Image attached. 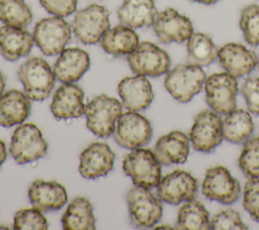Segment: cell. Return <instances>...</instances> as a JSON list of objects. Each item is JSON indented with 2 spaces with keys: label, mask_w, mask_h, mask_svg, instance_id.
<instances>
[{
  "label": "cell",
  "mask_w": 259,
  "mask_h": 230,
  "mask_svg": "<svg viewBox=\"0 0 259 230\" xmlns=\"http://www.w3.org/2000/svg\"><path fill=\"white\" fill-rule=\"evenodd\" d=\"M24 93L30 100L46 99L55 85V73L49 63L39 57H32L22 63L17 72Z\"/></svg>",
  "instance_id": "1"
},
{
  "label": "cell",
  "mask_w": 259,
  "mask_h": 230,
  "mask_svg": "<svg viewBox=\"0 0 259 230\" xmlns=\"http://www.w3.org/2000/svg\"><path fill=\"white\" fill-rule=\"evenodd\" d=\"M84 114L87 128L95 136L107 138L113 134L117 119L121 114V103L116 98L100 94L85 105Z\"/></svg>",
  "instance_id": "2"
},
{
  "label": "cell",
  "mask_w": 259,
  "mask_h": 230,
  "mask_svg": "<svg viewBox=\"0 0 259 230\" xmlns=\"http://www.w3.org/2000/svg\"><path fill=\"white\" fill-rule=\"evenodd\" d=\"M124 173L130 176L137 186L152 188L161 179V163L150 149L136 148L122 161Z\"/></svg>",
  "instance_id": "3"
},
{
  "label": "cell",
  "mask_w": 259,
  "mask_h": 230,
  "mask_svg": "<svg viewBox=\"0 0 259 230\" xmlns=\"http://www.w3.org/2000/svg\"><path fill=\"white\" fill-rule=\"evenodd\" d=\"M204 82L205 73L201 67L180 64L167 72L164 85L176 100L185 103L201 90Z\"/></svg>",
  "instance_id": "4"
},
{
  "label": "cell",
  "mask_w": 259,
  "mask_h": 230,
  "mask_svg": "<svg viewBox=\"0 0 259 230\" xmlns=\"http://www.w3.org/2000/svg\"><path fill=\"white\" fill-rule=\"evenodd\" d=\"M109 28V11L99 4H91L77 11L72 22V30L84 45L96 44Z\"/></svg>",
  "instance_id": "5"
},
{
  "label": "cell",
  "mask_w": 259,
  "mask_h": 230,
  "mask_svg": "<svg viewBox=\"0 0 259 230\" xmlns=\"http://www.w3.org/2000/svg\"><path fill=\"white\" fill-rule=\"evenodd\" d=\"M9 151L16 163L26 164L44 157L48 151V143L34 124H23L13 132Z\"/></svg>",
  "instance_id": "6"
},
{
  "label": "cell",
  "mask_w": 259,
  "mask_h": 230,
  "mask_svg": "<svg viewBox=\"0 0 259 230\" xmlns=\"http://www.w3.org/2000/svg\"><path fill=\"white\" fill-rule=\"evenodd\" d=\"M130 220L134 227L150 228L158 223L163 209L160 199L143 186L135 185L126 195Z\"/></svg>",
  "instance_id": "7"
},
{
  "label": "cell",
  "mask_w": 259,
  "mask_h": 230,
  "mask_svg": "<svg viewBox=\"0 0 259 230\" xmlns=\"http://www.w3.org/2000/svg\"><path fill=\"white\" fill-rule=\"evenodd\" d=\"M71 25L60 16L42 18L33 28L34 44L47 56L60 55L71 37Z\"/></svg>",
  "instance_id": "8"
},
{
  "label": "cell",
  "mask_w": 259,
  "mask_h": 230,
  "mask_svg": "<svg viewBox=\"0 0 259 230\" xmlns=\"http://www.w3.org/2000/svg\"><path fill=\"white\" fill-rule=\"evenodd\" d=\"M115 142L126 149H136L147 145L152 138L150 122L138 111L121 112L113 131Z\"/></svg>",
  "instance_id": "9"
},
{
  "label": "cell",
  "mask_w": 259,
  "mask_h": 230,
  "mask_svg": "<svg viewBox=\"0 0 259 230\" xmlns=\"http://www.w3.org/2000/svg\"><path fill=\"white\" fill-rule=\"evenodd\" d=\"M205 100L219 114H228L236 108L238 82L227 72L210 75L204 82Z\"/></svg>",
  "instance_id": "10"
},
{
  "label": "cell",
  "mask_w": 259,
  "mask_h": 230,
  "mask_svg": "<svg viewBox=\"0 0 259 230\" xmlns=\"http://www.w3.org/2000/svg\"><path fill=\"white\" fill-rule=\"evenodd\" d=\"M128 65L137 75L158 77L169 71L168 54L153 43L143 42L127 57Z\"/></svg>",
  "instance_id": "11"
},
{
  "label": "cell",
  "mask_w": 259,
  "mask_h": 230,
  "mask_svg": "<svg viewBox=\"0 0 259 230\" xmlns=\"http://www.w3.org/2000/svg\"><path fill=\"white\" fill-rule=\"evenodd\" d=\"M189 139L196 151L208 153L224 139L223 121L219 113L205 109L196 114L189 132Z\"/></svg>",
  "instance_id": "12"
},
{
  "label": "cell",
  "mask_w": 259,
  "mask_h": 230,
  "mask_svg": "<svg viewBox=\"0 0 259 230\" xmlns=\"http://www.w3.org/2000/svg\"><path fill=\"white\" fill-rule=\"evenodd\" d=\"M201 190L208 200L230 205L239 199L241 186L226 167L213 166L206 170Z\"/></svg>",
  "instance_id": "13"
},
{
  "label": "cell",
  "mask_w": 259,
  "mask_h": 230,
  "mask_svg": "<svg viewBox=\"0 0 259 230\" xmlns=\"http://www.w3.org/2000/svg\"><path fill=\"white\" fill-rule=\"evenodd\" d=\"M197 180L189 172L174 170L160 179L157 185V195L160 201L178 205L195 198Z\"/></svg>",
  "instance_id": "14"
},
{
  "label": "cell",
  "mask_w": 259,
  "mask_h": 230,
  "mask_svg": "<svg viewBox=\"0 0 259 230\" xmlns=\"http://www.w3.org/2000/svg\"><path fill=\"white\" fill-rule=\"evenodd\" d=\"M153 29L159 41L163 44L183 43L193 32L190 19L180 14L174 8H167L157 13Z\"/></svg>",
  "instance_id": "15"
},
{
  "label": "cell",
  "mask_w": 259,
  "mask_h": 230,
  "mask_svg": "<svg viewBox=\"0 0 259 230\" xmlns=\"http://www.w3.org/2000/svg\"><path fill=\"white\" fill-rule=\"evenodd\" d=\"M115 154L107 144L92 143L80 154L79 172L87 179L105 176L112 169Z\"/></svg>",
  "instance_id": "16"
},
{
  "label": "cell",
  "mask_w": 259,
  "mask_h": 230,
  "mask_svg": "<svg viewBox=\"0 0 259 230\" xmlns=\"http://www.w3.org/2000/svg\"><path fill=\"white\" fill-rule=\"evenodd\" d=\"M123 106L128 110L146 109L154 99L152 85L146 76L136 75L123 78L117 86Z\"/></svg>",
  "instance_id": "17"
},
{
  "label": "cell",
  "mask_w": 259,
  "mask_h": 230,
  "mask_svg": "<svg viewBox=\"0 0 259 230\" xmlns=\"http://www.w3.org/2000/svg\"><path fill=\"white\" fill-rule=\"evenodd\" d=\"M83 99L84 92L79 86L73 83H64L54 94L51 111L57 120L80 118L85 111Z\"/></svg>",
  "instance_id": "18"
},
{
  "label": "cell",
  "mask_w": 259,
  "mask_h": 230,
  "mask_svg": "<svg viewBox=\"0 0 259 230\" xmlns=\"http://www.w3.org/2000/svg\"><path fill=\"white\" fill-rule=\"evenodd\" d=\"M219 61L227 73L238 78L249 74L257 66V55L236 43H229L219 51Z\"/></svg>",
  "instance_id": "19"
},
{
  "label": "cell",
  "mask_w": 259,
  "mask_h": 230,
  "mask_svg": "<svg viewBox=\"0 0 259 230\" xmlns=\"http://www.w3.org/2000/svg\"><path fill=\"white\" fill-rule=\"evenodd\" d=\"M28 198L31 205L42 213L60 210L68 200L66 188L61 183L40 179L30 184Z\"/></svg>",
  "instance_id": "20"
},
{
  "label": "cell",
  "mask_w": 259,
  "mask_h": 230,
  "mask_svg": "<svg viewBox=\"0 0 259 230\" xmlns=\"http://www.w3.org/2000/svg\"><path fill=\"white\" fill-rule=\"evenodd\" d=\"M90 58L87 52L79 48L64 49L54 65L56 79L63 83L78 81L89 69Z\"/></svg>",
  "instance_id": "21"
},
{
  "label": "cell",
  "mask_w": 259,
  "mask_h": 230,
  "mask_svg": "<svg viewBox=\"0 0 259 230\" xmlns=\"http://www.w3.org/2000/svg\"><path fill=\"white\" fill-rule=\"evenodd\" d=\"M34 45L33 35L24 27L4 24L0 27V53L8 61L27 56Z\"/></svg>",
  "instance_id": "22"
},
{
  "label": "cell",
  "mask_w": 259,
  "mask_h": 230,
  "mask_svg": "<svg viewBox=\"0 0 259 230\" xmlns=\"http://www.w3.org/2000/svg\"><path fill=\"white\" fill-rule=\"evenodd\" d=\"M161 165L181 164L189 154V139L180 131H172L162 136L153 150Z\"/></svg>",
  "instance_id": "23"
},
{
  "label": "cell",
  "mask_w": 259,
  "mask_h": 230,
  "mask_svg": "<svg viewBox=\"0 0 259 230\" xmlns=\"http://www.w3.org/2000/svg\"><path fill=\"white\" fill-rule=\"evenodd\" d=\"M30 113V99L19 90L12 89L0 95V126L9 128L23 123Z\"/></svg>",
  "instance_id": "24"
},
{
  "label": "cell",
  "mask_w": 259,
  "mask_h": 230,
  "mask_svg": "<svg viewBox=\"0 0 259 230\" xmlns=\"http://www.w3.org/2000/svg\"><path fill=\"white\" fill-rule=\"evenodd\" d=\"M156 15L154 0H123L117 10L119 21L134 29L153 25Z\"/></svg>",
  "instance_id": "25"
},
{
  "label": "cell",
  "mask_w": 259,
  "mask_h": 230,
  "mask_svg": "<svg viewBox=\"0 0 259 230\" xmlns=\"http://www.w3.org/2000/svg\"><path fill=\"white\" fill-rule=\"evenodd\" d=\"M100 44L107 54L112 56H128L140 43L134 28L121 23L109 28L101 37Z\"/></svg>",
  "instance_id": "26"
},
{
  "label": "cell",
  "mask_w": 259,
  "mask_h": 230,
  "mask_svg": "<svg viewBox=\"0 0 259 230\" xmlns=\"http://www.w3.org/2000/svg\"><path fill=\"white\" fill-rule=\"evenodd\" d=\"M65 230H93L95 217L90 201L85 197L75 198L62 217Z\"/></svg>",
  "instance_id": "27"
},
{
  "label": "cell",
  "mask_w": 259,
  "mask_h": 230,
  "mask_svg": "<svg viewBox=\"0 0 259 230\" xmlns=\"http://www.w3.org/2000/svg\"><path fill=\"white\" fill-rule=\"evenodd\" d=\"M254 130L253 121L248 111L244 109H234L223 121L224 138L235 144H242L249 140Z\"/></svg>",
  "instance_id": "28"
},
{
  "label": "cell",
  "mask_w": 259,
  "mask_h": 230,
  "mask_svg": "<svg viewBox=\"0 0 259 230\" xmlns=\"http://www.w3.org/2000/svg\"><path fill=\"white\" fill-rule=\"evenodd\" d=\"M219 48L210 36L202 32H192L187 40L188 64L204 67L208 66L219 57Z\"/></svg>",
  "instance_id": "29"
},
{
  "label": "cell",
  "mask_w": 259,
  "mask_h": 230,
  "mask_svg": "<svg viewBox=\"0 0 259 230\" xmlns=\"http://www.w3.org/2000/svg\"><path fill=\"white\" fill-rule=\"evenodd\" d=\"M176 228L179 230L210 229L207 210L200 202L194 199L187 201L179 210Z\"/></svg>",
  "instance_id": "30"
},
{
  "label": "cell",
  "mask_w": 259,
  "mask_h": 230,
  "mask_svg": "<svg viewBox=\"0 0 259 230\" xmlns=\"http://www.w3.org/2000/svg\"><path fill=\"white\" fill-rule=\"evenodd\" d=\"M0 20L5 24L25 27L32 20V14L24 0H0Z\"/></svg>",
  "instance_id": "31"
},
{
  "label": "cell",
  "mask_w": 259,
  "mask_h": 230,
  "mask_svg": "<svg viewBox=\"0 0 259 230\" xmlns=\"http://www.w3.org/2000/svg\"><path fill=\"white\" fill-rule=\"evenodd\" d=\"M240 27L245 41L254 47L259 46V6L256 4L244 7L240 14Z\"/></svg>",
  "instance_id": "32"
},
{
  "label": "cell",
  "mask_w": 259,
  "mask_h": 230,
  "mask_svg": "<svg viewBox=\"0 0 259 230\" xmlns=\"http://www.w3.org/2000/svg\"><path fill=\"white\" fill-rule=\"evenodd\" d=\"M239 165L249 178H259V138L249 139L239 157Z\"/></svg>",
  "instance_id": "33"
},
{
  "label": "cell",
  "mask_w": 259,
  "mask_h": 230,
  "mask_svg": "<svg viewBox=\"0 0 259 230\" xmlns=\"http://www.w3.org/2000/svg\"><path fill=\"white\" fill-rule=\"evenodd\" d=\"M49 224L42 212L36 208L21 209L14 215L13 228L16 230H45Z\"/></svg>",
  "instance_id": "34"
},
{
  "label": "cell",
  "mask_w": 259,
  "mask_h": 230,
  "mask_svg": "<svg viewBox=\"0 0 259 230\" xmlns=\"http://www.w3.org/2000/svg\"><path fill=\"white\" fill-rule=\"evenodd\" d=\"M209 226L213 230L248 229L247 225L241 220L239 213L233 209H226L213 215L209 221Z\"/></svg>",
  "instance_id": "35"
},
{
  "label": "cell",
  "mask_w": 259,
  "mask_h": 230,
  "mask_svg": "<svg viewBox=\"0 0 259 230\" xmlns=\"http://www.w3.org/2000/svg\"><path fill=\"white\" fill-rule=\"evenodd\" d=\"M243 206L250 216L259 222V178H250L246 182Z\"/></svg>",
  "instance_id": "36"
},
{
  "label": "cell",
  "mask_w": 259,
  "mask_h": 230,
  "mask_svg": "<svg viewBox=\"0 0 259 230\" xmlns=\"http://www.w3.org/2000/svg\"><path fill=\"white\" fill-rule=\"evenodd\" d=\"M249 111L259 116V77L247 78L241 88Z\"/></svg>",
  "instance_id": "37"
},
{
  "label": "cell",
  "mask_w": 259,
  "mask_h": 230,
  "mask_svg": "<svg viewBox=\"0 0 259 230\" xmlns=\"http://www.w3.org/2000/svg\"><path fill=\"white\" fill-rule=\"evenodd\" d=\"M41 6L51 14L66 17L75 12L77 0H39Z\"/></svg>",
  "instance_id": "38"
},
{
  "label": "cell",
  "mask_w": 259,
  "mask_h": 230,
  "mask_svg": "<svg viewBox=\"0 0 259 230\" xmlns=\"http://www.w3.org/2000/svg\"><path fill=\"white\" fill-rule=\"evenodd\" d=\"M6 156H7V153H6L5 144H4L3 141L0 140V167L2 166L4 161L6 160Z\"/></svg>",
  "instance_id": "39"
},
{
  "label": "cell",
  "mask_w": 259,
  "mask_h": 230,
  "mask_svg": "<svg viewBox=\"0 0 259 230\" xmlns=\"http://www.w3.org/2000/svg\"><path fill=\"white\" fill-rule=\"evenodd\" d=\"M5 88V77L0 71V95L3 93V90Z\"/></svg>",
  "instance_id": "40"
},
{
  "label": "cell",
  "mask_w": 259,
  "mask_h": 230,
  "mask_svg": "<svg viewBox=\"0 0 259 230\" xmlns=\"http://www.w3.org/2000/svg\"><path fill=\"white\" fill-rule=\"evenodd\" d=\"M190 1L201 3V4H205V5H210V4L217 3L219 0H190Z\"/></svg>",
  "instance_id": "41"
},
{
  "label": "cell",
  "mask_w": 259,
  "mask_h": 230,
  "mask_svg": "<svg viewBox=\"0 0 259 230\" xmlns=\"http://www.w3.org/2000/svg\"><path fill=\"white\" fill-rule=\"evenodd\" d=\"M156 228H157V229H172V227H171V226H169V225H162V226H157Z\"/></svg>",
  "instance_id": "42"
},
{
  "label": "cell",
  "mask_w": 259,
  "mask_h": 230,
  "mask_svg": "<svg viewBox=\"0 0 259 230\" xmlns=\"http://www.w3.org/2000/svg\"><path fill=\"white\" fill-rule=\"evenodd\" d=\"M257 66H258V69H259V58H258V62H257Z\"/></svg>",
  "instance_id": "43"
}]
</instances>
